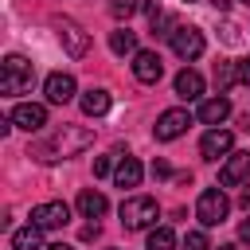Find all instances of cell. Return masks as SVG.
Returning a JSON list of instances; mask_svg holds the SVG:
<instances>
[{
    "label": "cell",
    "instance_id": "cell-1",
    "mask_svg": "<svg viewBox=\"0 0 250 250\" xmlns=\"http://www.w3.org/2000/svg\"><path fill=\"white\" fill-rule=\"evenodd\" d=\"M90 145H94V133H90V129L62 125V129L47 133L43 141H35L27 156H35L39 164H55V160H66V156H74V152H82V148H90Z\"/></svg>",
    "mask_w": 250,
    "mask_h": 250
},
{
    "label": "cell",
    "instance_id": "cell-2",
    "mask_svg": "<svg viewBox=\"0 0 250 250\" xmlns=\"http://www.w3.org/2000/svg\"><path fill=\"white\" fill-rule=\"evenodd\" d=\"M31 82H35L31 62H27L23 55H8V59H4V66H0V90L16 98V94H27V90H31Z\"/></svg>",
    "mask_w": 250,
    "mask_h": 250
},
{
    "label": "cell",
    "instance_id": "cell-3",
    "mask_svg": "<svg viewBox=\"0 0 250 250\" xmlns=\"http://www.w3.org/2000/svg\"><path fill=\"white\" fill-rule=\"evenodd\" d=\"M227 215H230V199H227V191H223V188H203L199 199H195V219H199L203 227H219Z\"/></svg>",
    "mask_w": 250,
    "mask_h": 250
},
{
    "label": "cell",
    "instance_id": "cell-4",
    "mask_svg": "<svg viewBox=\"0 0 250 250\" xmlns=\"http://www.w3.org/2000/svg\"><path fill=\"white\" fill-rule=\"evenodd\" d=\"M156 215H160V207H156L152 195H129V199L121 203V223H125V230H145V227L156 223Z\"/></svg>",
    "mask_w": 250,
    "mask_h": 250
},
{
    "label": "cell",
    "instance_id": "cell-5",
    "mask_svg": "<svg viewBox=\"0 0 250 250\" xmlns=\"http://www.w3.org/2000/svg\"><path fill=\"white\" fill-rule=\"evenodd\" d=\"M51 23H55V31H59V43L66 47V55H70V59H82V55L90 51V35H86V31H82L74 20H66V16H55Z\"/></svg>",
    "mask_w": 250,
    "mask_h": 250
},
{
    "label": "cell",
    "instance_id": "cell-6",
    "mask_svg": "<svg viewBox=\"0 0 250 250\" xmlns=\"http://www.w3.org/2000/svg\"><path fill=\"white\" fill-rule=\"evenodd\" d=\"M188 125H191V113L176 105V109H164V113L156 117L152 137H156V141H176V137H184V133H188Z\"/></svg>",
    "mask_w": 250,
    "mask_h": 250
},
{
    "label": "cell",
    "instance_id": "cell-7",
    "mask_svg": "<svg viewBox=\"0 0 250 250\" xmlns=\"http://www.w3.org/2000/svg\"><path fill=\"white\" fill-rule=\"evenodd\" d=\"M168 43H172V51H176L184 62L199 59V55H203V47H207V43H203V31H199V27H184V23L176 27V35H172Z\"/></svg>",
    "mask_w": 250,
    "mask_h": 250
},
{
    "label": "cell",
    "instance_id": "cell-8",
    "mask_svg": "<svg viewBox=\"0 0 250 250\" xmlns=\"http://www.w3.org/2000/svg\"><path fill=\"white\" fill-rule=\"evenodd\" d=\"M230 148H234L230 129H207V133L199 137V156H203V160H227Z\"/></svg>",
    "mask_w": 250,
    "mask_h": 250
},
{
    "label": "cell",
    "instance_id": "cell-9",
    "mask_svg": "<svg viewBox=\"0 0 250 250\" xmlns=\"http://www.w3.org/2000/svg\"><path fill=\"white\" fill-rule=\"evenodd\" d=\"M31 223L43 227V230H55V227H66L70 223V207L62 199H51V203H39L31 207Z\"/></svg>",
    "mask_w": 250,
    "mask_h": 250
},
{
    "label": "cell",
    "instance_id": "cell-10",
    "mask_svg": "<svg viewBox=\"0 0 250 250\" xmlns=\"http://www.w3.org/2000/svg\"><path fill=\"white\" fill-rule=\"evenodd\" d=\"M246 180H250V152H230L223 160V168H219V184L223 188H238Z\"/></svg>",
    "mask_w": 250,
    "mask_h": 250
},
{
    "label": "cell",
    "instance_id": "cell-11",
    "mask_svg": "<svg viewBox=\"0 0 250 250\" xmlns=\"http://www.w3.org/2000/svg\"><path fill=\"white\" fill-rule=\"evenodd\" d=\"M160 74H164V62H160L156 51H137L133 55V78L137 82L152 86V82H160Z\"/></svg>",
    "mask_w": 250,
    "mask_h": 250
},
{
    "label": "cell",
    "instance_id": "cell-12",
    "mask_svg": "<svg viewBox=\"0 0 250 250\" xmlns=\"http://www.w3.org/2000/svg\"><path fill=\"white\" fill-rule=\"evenodd\" d=\"M43 90H47V102L51 105H66L70 98H74V74H66V70H55V74H47V82H43Z\"/></svg>",
    "mask_w": 250,
    "mask_h": 250
},
{
    "label": "cell",
    "instance_id": "cell-13",
    "mask_svg": "<svg viewBox=\"0 0 250 250\" xmlns=\"http://www.w3.org/2000/svg\"><path fill=\"white\" fill-rule=\"evenodd\" d=\"M12 125H20V129H27V133H39V129L47 125V109H43L39 102H20V105L12 109Z\"/></svg>",
    "mask_w": 250,
    "mask_h": 250
},
{
    "label": "cell",
    "instance_id": "cell-14",
    "mask_svg": "<svg viewBox=\"0 0 250 250\" xmlns=\"http://www.w3.org/2000/svg\"><path fill=\"white\" fill-rule=\"evenodd\" d=\"M227 117H230V102H227L223 94H219V98H207V102H199V121H203V125L219 129Z\"/></svg>",
    "mask_w": 250,
    "mask_h": 250
},
{
    "label": "cell",
    "instance_id": "cell-15",
    "mask_svg": "<svg viewBox=\"0 0 250 250\" xmlns=\"http://www.w3.org/2000/svg\"><path fill=\"white\" fill-rule=\"evenodd\" d=\"M176 94H180L184 102L203 98V74H199V70H191V66H184V70L176 74Z\"/></svg>",
    "mask_w": 250,
    "mask_h": 250
},
{
    "label": "cell",
    "instance_id": "cell-16",
    "mask_svg": "<svg viewBox=\"0 0 250 250\" xmlns=\"http://www.w3.org/2000/svg\"><path fill=\"white\" fill-rule=\"evenodd\" d=\"M141 176H145V168H141V160H137V156H121V164L113 168L117 188H137V184H141Z\"/></svg>",
    "mask_w": 250,
    "mask_h": 250
},
{
    "label": "cell",
    "instance_id": "cell-17",
    "mask_svg": "<svg viewBox=\"0 0 250 250\" xmlns=\"http://www.w3.org/2000/svg\"><path fill=\"white\" fill-rule=\"evenodd\" d=\"M12 250H47V246H43V227L27 223V227L12 230Z\"/></svg>",
    "mask_w": 250,
    "mask_h": 250
},
{
    "label": "cell",
    "instance_id": "cell-18",
    "mask_svg": "<svg viewBox=\"0 0 250 250\" xmlns=\"http://www.w3.org/2000/svg\"><path fill=\"white\" fill-rule=\"evenodd\" d=\"M105 195L102 191H94V188H86L82 195H78V211H82V219H102L105 215Z\"/></svg>",
    "mask_w": 250,
    "mask_h": 250
},
{
    "label": "cell",
    "instance_id": "cell-19",
    "mask_svg": "<svg viewBox=\"0 0 250 250\" xmlns=\"http://www.w3.org/2000/svg\"><path fill=\"white\" fill-rule=\"evenodd\" d=\"M78 105H82L86 117H102V113L109 109V90H86V94L78 98Z\"/></svg>",
    "mask_w": 250,
    "mask_h": 250
},
{
    "label": "cell",
    "instance_id": "cell-20",
    "mask_svg": "<svg viewBox=\"0 0 250 250\" xmlns=\"http://www.w3.org/2000/svg\"><path fill=\"white\" fill-rule=\"evenodd\" d=\"M109 51L113 55H137V31H129V27L109 31Z\"/></svg>",
    "mask_w": 250,
    "mask_h": 250
},
{
    "label": "cell",
    "instance_id": "cell-21",
    "mask_svg": "<svg viewBox=\"0 0 250 250\" xmlns=\"http://www.w3.org/2000/svg\"><path fill=\"white\" fill-rule=\"evenodd\" d=\"M148 250H176V230L172 227H152L148 230Z\"/></svg>",
    "mask_w": 250,
    "mask_h": 250
},
{
    "label": "cell",
    "instance_id": "cell-22",
    "mask_svg": "<svg viewBox=\"0 0 250 250\" xmlns=\"http://www.w3.org/2000/svg\"><path fill=\"white\" fill-rule=\"evenodd\" d=\"M215 82H219V90H230L238 82V62H219L215 66Z\"/></svg>",
    "mask_w": 250,
    "mask_h": 250
},
{
    "label": "cell",
    "instance_id": "cell-23",
    "mask_svg": "<svg viewBox=\"0 0 250 250\" xmlns=\"http://www.w3.org/2000/svg\"><path fill=\"white\" fill-rule=\"evenodd\" d=\"M137 8H141V0H109V16L113 20H129Z\"/></svg>",
    "mask_w": 250,
    "mask_h": 250
},
{
    "label": "cell",
    "instance_id": "cell-24",
    "mask_svg": "<svg viewBox=\"0 0 250 250\" xmlns=\"http://www.w3.org/2000/svg\"><path fill=\"white\" fill-rule=\"evenodd\" d=\"M184 250H211V242H207V234H203V230H188Z\"/></svg>",
    "mask_w": 250,
    "mask_h": 250
},
{
    "label": "cell",
    "instance_id": "cell-25",
    "mask_svg": "<svg viewBox=\"0 0 250 250\" xmlns=\"http://www.w3.org/2000/svg\"><path fill=\"white\" fill-rule=\"evenodd\" d=\"M141 12L148 16V23H152L156 16H164V12H160V0H141Z\"/></svg>",
    "mask_w": 250,
    "mask_h": 250
},
{
    "label": "cell",
    "instance_id": "cell-26",
    "mask_svg": "<svg viewBox=\"0 0 250 250\" xmlns=\"http://www.w3.org/2000/svg\"><path fill=\"white\" fill-rule=\"evenodd\" d=\"M109 168H113V156H98L94 160V176H109Z\"/></svg>",
    "mask_w": 250,
    "mask_h": 250
},
{
    "label": "cell",
    "instance_id": "cell-27",
    "mask_svg": "<svg viewBox=\"0 0 250 250\" xmlns=\"http://www.w3.org/2000/svg\"><path fill=\"white\" fill-rule=\"evenodd\" d=\"M152 176H156V180H164V176H172V168H168V160H152Z\"/></svg>",
    "mask_w": 250,
    "mask_h": 250
},
{
    "label": "cell",
    "instance_id": "cell-28",
    "mask_svg": "<svg viewBox=\"0 0 250 250\" xmlns=\"http://www.w3.org/2000/svg\"><path fill=\"white\" fill-rule=\"evenodd\" d=\"M238 82L250 86V59H238Z\"/></svg>",
    "mask_w": 250,
    "mask_h": 250
},
{
    "label": "cell",
    "instance_id": "cell-29",
    "mask_svg": "<svg viewBox=\"0 0 250 250\" xmlns=\"http://www.w3.org/2000/svg\"><path fill=\"white\" fill-rule=\"evenodd\" d=\"M238 242H250V219L238 223Z\"/></svg>",
    "mask_w": 250,
    "mask_h": 250
},
{
    "label": "cell",
    "instance_id": "cell-30",
    "mask_svg": "<svg viewBox=\"0 0 250 250\" xmlns=\"http://www.w3.org/2000/svg\"><path fill=\"white\" fill-rule=\"evenodd\" d=\"M211 4H215V8H219V12H227V8H230V4H234V0H211Z\"/></svg>",
    "mask_w": 250,
    "mask_h": 250
},
{
    "label": "cell",
    "instance_id": "cell-31",
    "mask_svg": "<svg viewBox=\"0 0 250 250\" xmlns=\"http://www.w3.org/2000/svg\"><path fill=\"white\" fill-rule=\"evenodd\" d=\"M238 203H242V207H246V211H250V188H246V191H242V199H238Z\"/></svg>",
    "mask_w": 250,
    "mask_h": 250
},
{
    "label": "cell",
    "instance_id": "cell-32",
    "mask_svg": "<svg viewBox=\"0 0 250 250\" xmlns=\"http://www.w3.org/2000/svg\"><path fill=\"white\" fill-rule=\"evenodd\" d=\"M47 250H74V246H66V242H51Z\"/></svg>",
    "mask_w": 250,
    "mask_h": 250
},
{
    "label": "cell",
    "instance_id": "cell-33",
    "mask_svg": "<svg viewBox=\"0 0 250 250\" xmlns=\"http://www.w3.org/2000/svg\"><path fill=\"white\" fill-rule=\"evenodd\" d=\"M219 250H238V246H219Z\"/></svg>",
    "mask_w": 250,
    "mask_h": 250
},
{
    "label": "cell",
    "instance_id": "cell-34",
    "mask_svg": "<svg viewBox=\"0 0 250 250\" xmlns=\"http://www.w3.org/2000/svg\"><path fill=\"white\" fill-rule=\"evenodd\" d=\"M242 4H250V0H242Z\"/></svg>",
    "mask_w": 250,
    "mask_h": 250
},
{
    "label": "cell",
    "instance_id": "cell-35",
    "mask_svg": "<svg viewBox=\"0 0 250 250\" xmlns=\"http://www.w3.org/2000/svg\"><path fill=\"white\" fill-rule=\"evenodd\" d=\"M188 4H191V0H188Z\"/></svg>",
    "mask_w": 250,
    "mask_h": 250
}]
</instances>
